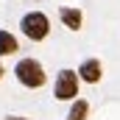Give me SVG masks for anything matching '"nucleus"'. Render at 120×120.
I'll return each instance as SVG.
<instances>
[{
  "mask_svg": "<svg viewBox=\"0 0 120 120\" xmlns=\"http://www.w3.org/2000/svg\"><path fill=\"white\" fill-rule=\"evenodd\" d=\"M17 50H20V42H17V36L0 28V56H11V53H17Z\"/></svg>",
  "mask_w": 120,
  "mask_h": 120,
  "instance_id": "obj_6",
  "label": "nucleus"
},
{
  "mask_svg": "<svg viewBox=\"0 0 120 120\" xmlns=\"http://www.w3.org/2000/svg\"><path fill=\"white\" fill-rule=\"evenodd\" d=\"M0 78H3V64H0Z\"/></svg>",
  "mask_w": 120,
  "mask_h": 120,
  "instance_id": "obj_9",
  "label": "nucleus"
},
{
  "mask_svg": "<svg viewBox=\"0 0 120 120\" xmlns=\"http://www.w3.org/2000/svg\"><path fill=\"white\" fill-rule=\"evenodd\" d=\"M87 115H90V103L84 98H75L70 112H67V120H87Z\"/></svg>",
  "mask_w": 120,
  "mask_h": 120,
  "instance_id": "obj_7",
  "label": "nucleus"
},
{
  "mask_svg": "<svg viewBox=\"0 0 120 120\" xmlns=\"http://www.w3.org/2000/svg\"><path fill=\"white\" fill-rule=\"evenodd\" d=\"M59 17L70 31H81V22H84V11L81 8H75V6H59Z\"/></svg>",
  "mask_w": 120,
  "mask_h": 120,
  "instance_id": "obj_5",
  "label": "nucleus"
},
{
  "mask_svg": "<svg viewBox=\"0 0 120 120\" xmlns=\"http://www.w3.org/2000/svg\"><path fill=\"white\" fill-rule=\"evenodd\" d=\"M6 120H31V117H20V115H8Z\"/></svg>",
  "mask_w": 120,
  "mask_h": 120,
  "instance_id": "obj_8",
  "label": "nucleus"
},
{
  "mask_svg": "<svg viewBox=\"0 0 120 120\" xmlns=\"http://www.w3.org/2000/svg\"><path fill=\"white\" fill-rule=\"evenodd\" d=\"M14 75H17V81H20L22 87H28V90H39V87L48 81L45 67L36 59H20L17 67H14Z\"/></svg>",
  "mask_w": 120,
  "mask_h": 120,
  "instance_id": "obj_1",
  "label": "nucleus"
},
{
  "mask_svg": "<svg viewBox=\"0 0 120 120\" xmlns=\"http://www.w3.org/2000/svg\"><path fill=\"white\" fill-rule=\"evenodd\" d=\"M78 73L75 70H61L56 75V84H53V95L56 101H75L78 98Z\"/></svg>",
  "mask_w": 120,
  "mask_h": 120,
  "instance_id": "obj_3",
  "label": "nucleus"
},
{
  "mask_svg": "<svg viewBox=\"0 0 120 120\" xmlns=\"http://www.w3.org/2000/svg\"><path fill=\"white\" fill-rule=\"evenodd\" d=\"M20 28L28 36L31 42H42L48 34H50V20L45 11H28L22 20H20Z\"/></svg>",
  "mask_w": 120,
  "mask_h": 120,
  "instance_id": "obj_2",
  "label": "nucleus"
},
{
  "mask_svg": "<svg viewBox=\"0 0 120 120\" xmlns=\"http://www.w3.org/2000/svg\"><path fill=\"white\" fill-rule=\"evenodd\" d=\"M78 78L81 81H87V84H98L101 81V75H103V64L98 59H84L81 64H78Z\"/></svg>",
  "mask_w": 120,
  "mask_h": 120,
  "instance_id": "obj_4",
  "label": "nucleus"
}]
</instances>
